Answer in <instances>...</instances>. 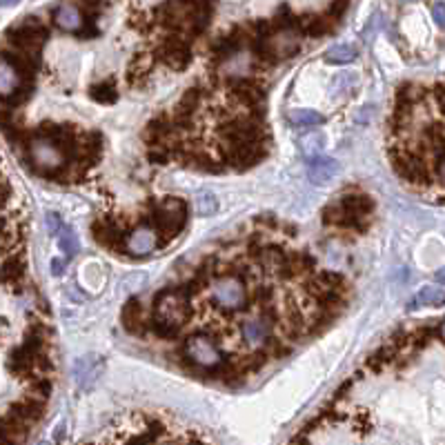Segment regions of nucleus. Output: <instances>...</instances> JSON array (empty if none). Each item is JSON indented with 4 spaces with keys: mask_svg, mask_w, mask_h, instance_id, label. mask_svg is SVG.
<instances>
[{
    "mask_svg": "<svg viewBox=\"0 0 445 445\" xmlns=\"http://www.w3.org/2000/svg\"><path fill=\"white\" fill-rule=\"evenodd\" d=\"M323 223L330 227H341V230H350V221H347V214L341 207V203H334L323 210Z\"/></svg>",
    "mask_w": 445,
    "mask_h": 445,
    "instance_id": "25",
    "label": "nucleus"
},
{
    "mask_svg": "<svg viewBox=\"0 0 445 445\" xmlns=\"http://www.w3.org/2000/svg\"><path fill=\"white\" fill-rule=\"evenodd\" d=\"M196 212L200 216H212L219 212V198H216L214 191L203 189L196 194Z\"/></svg>",
    "mask_w": 445,
    "mask_h": 445,
    "instance_id": "29",
    "label": "nucleus"
},
{
    "mask_svg": "<svg viewBox=\"0 0 445 445\" xmlns=\"http://www.w3.org/2000/svg\"><path fill=\"white\" fill-rule=\"evenodd\" d=\"M187 445H205V443H200V441H189Z\"/></svg>",
    "mask_w": 445,
    "mask_h": 445,
    "instance_id": "40",
    "label": "nucleus"
},
{
    "mask_svg": "<svg viewBox=\"0 0 445 445\" xmlns=\"http://www.w3.org/2000/svg\"><path fill=\"white\" fill-rule=\"evenodd\" d=\"M154 247H159V238H156L154 227L138 225L131 232H127L123 240V251L129 256H145Z\"/></svg>",
    "mask_w": 445,
    "mask_h": 445,
    "instance_id": "12",
    "label": "nucleus"
},
{
    "mask_svg": "<svg viewBox=\"0 0 445 445\" xmlns=\"http://www.w3.org/2000/svg\"><path fill=\"white\" fill-rule=\"evenodd\" d=\"M94 240L105 249H123V240L127 236V227L112 219H99L92 225Z\"/></svg>",
    "mask_w": 445,
    "mask_h": 445,
    "instance_id": "11",
    "label": "nucleus"
},
{
    "mask_svg": "<svg viewBox=\"0 0 445 445\" xmlns=\"http://www.w3.org/2000/svg\"><path fill=\"white\" fill-rule=\"evenodd\" d=\"M354 58H356V47H352V45H336L326 54V60L328 63H334V65L352 63Z\"/></svg>",
    "mask_w": 445,
    "mask_h": 445,
    "instance_id": "28",
    "label": "nucleus"
},
{
    "mask_svg": "<svg viewBox=\"0 0 445 445\" xmlns=\"http://www.w3.org/2000/svg\"><path fill=\"white\" fill-rule=\"evenodd\" d=\"M339 172H341V163L330 159V156L319 154L307 161V178L314 185H328Z\"/></svg>",
    "mask_w": 445,
    "mask_h": 445,
    "instance_id": "14",
    "label": "nucleus"
},
{
    "mask_svg": "<svg viewBox=\"0 0 445 445\" xmlns=\"http://www.w3.org/2000/svg\"><path fill=\"white\" fill-rule=\"evenodd\" d=\"M212 303L223 312H238L247 305V287L236 274L216 276L207 285Z\"/></svg>",
    "mask_w": 445,
    "mask_h": 445,
    "instance_id": "4",
    "label": "nucleus"
},
{
    "mask_svg": "<svg viewBox=\"0 0 445 445\" xmlns=\"http://www.w3.org/2000/svg\"><path fill=\"white\" fill-rule=\"evenodd\" d=\"M54 25L65 31H80L82 27V14L76 5H58L54 9Z\"/></svg>",
    "mask_w": 445,
    "mask_h": 445,
    "instance_id": "19",
    "label": "nucleus"
},
{
    "mask_svg": "<svg viewBox=\"0 0 445 445\" xmlns=\"http://www.w3.org/2000/svg\"><path fill=\"white\" fill-rule=\"evenodd\" d=\"M11 198V187L7 183V178L0 174V210H3Z\"/></svg>",
    "mask_w": 445,
    "mask_h": 445,
    "instance_id": "34",
    "label": "nucleus"
},
{
    "mask_svg": "<svg viewBox=\"0 0 445 445\" xmlns=\"http://www.w3.org/2000/svg\"><path fill=\"white\" fill-rule=\"evenodd\" d=\"M287 118H290L292 125H298V127H309V125H321L323 120V114L314 112V110H292L290 114H287Z\"/></svg>",
    "mask_w": 445,
    "mask_h": 445,
    "instance_id": "27",
    "label": "nucleus"
},
{
    "mask_svg": "<svg viewBox=\"0 0 445 445\" xmlns=\"http://www.w3.org/2000/svg\"><path fill=\"white\" fill-rule=\"evenodd\" d=\"M347 5H350V0H332L328 16H330V18H334V20H339V18L345 14V11H347Z\"/></svg>",
    "mask_w": 445,
    "mask_h": 445,
    "instance_id": "32",
    "label": "nucleus"
},
{
    "mask_svg": "<svg viewBox=\"0 0 445 445\" xmlns=\"http://www.w3.org/2000/svg\"><path fill=\"white\" fill-rule=\"evenodd\" d=\"M154 52H143V54H136L134 60L129 63L127 67V82L131 87H143L147 82L152 69H154Z\"/></svg>",
    "mask_w": 445,
    "mask_h": 445,
    "instance_id": "18",
    "label": "nucleus"
},
{
    "mask_svg": "<svg viewBox=\"0 0 445 445\" xmlns=\"http://www.w3.org/2000/svg\"><path fill=\"white\" fill-rule=\"evenodd\" d=\"M189 219V207L183 198L170 196L163 200V205H156L149 210L147 225L154 227L156 238H159V247H165L170 240H174Z\"/></svg>",
    "mask_w": 445,
    "mask_h": 445,
    "instance_id": "2",
    "label": "nucleus"
},
{
    "mask_svg": "<svg viewBox=\"0 0 445 445\" xmlns=\"http://www.w3.org/2000/svg\"><path fill=\"white\" fill-rule=\"evenodd\" d=\"M432 18H435V22L441 29H445V3H437L432 7Z\"/></svg>",
    "mask_w": 445,
    "mask_h": 445,
    "instance_id": "35",
    "label": "nucleus"
},
{
    "mask_svg": "<svg viewBox=\"0 0 445 445\" xmlns=\"http://www.w3.org/2000/svg\"><path fill=\"white\" fill-rule=\"evenodd\" d=\"M27 156H29L31 170L43 176H54L67 165L65 154L60 152L52 140L41 138V136H34L27 143Z\"/></svg>",
    "mask_w": 445,
    "mask_h": 445,
    "instance_id": "6",
    "label": "nucleus"
},
{
    "mask_svg": "<svg viewBox=\"0 0 445 445\" xmlns=\"http://www.w3.org/2000/svg\"><path fill=\"white\" fill-rule=\"evenodd\" d=\"M18 0H0V7H11V5H16Z\"/></svg>",
    "mask_w": 445,
    "mask_h": 445,
    "instance_id": "37",
    "label": "nucleus"
},
{
    "mask_svg": "<svg viewBox=\"0 0 445 445\" xmlns=\"http://www.w3.org/2000/svg\"><path fill=\"white\" fill-rule=\"evenodd\" d=\"M63 272H65V263L60 258H54L52 261V274L54 276H63Z\"/></svg>",
    "mask_w": 445,
    "mask_h": 445,
    "instance_id": "36",
    "label": "nucleus"
},
{
    "mask_svg": "<svg viewBox=\"0 0 445 445\" xmlns=\"http://www.w3.org/2000/svg\"><path fill=\"white\" fill-rule=\"evenodd\" d=\"M443 303H445V292L441 290V287L428 285V287H423V290H418L414 294V298L407 303V309L414 312L418 307H441Z\"/></svg>",
    "mask_w": 445,
    "mask_h": 445,
    "instance_id": "20",
    "label": "nucleus"
},
{
    "mask_svg": "<svg viewBox=\"0 0 445 445\" xmlns=\"http://www.w3.org/2000/svg\"><path fill=\"white\" fill-rule=\"evenodd\" d=\"M270 138H263L256 143H245V145H225L219 143V159L223 165L232 167V170H249V167L258 165L268 156Z\"/></svg>",
    "mask_w": 445,
    "mask_h": 445,
    "instance_id": "7",
    "label": "nucleus"
},
{
    "mask_svg": "<svg viewBox=\"0 0 445 445\" xmlns=\"http://www.w3.org/2000/svg\"><path fill=\"white\" fill-rule=\"evenodd\" d=\"M47 230L52 236H58V232L63 230V221H60L58 214H47Z\"/></svg>",
    "mask_w": 445,
    "mask_h": 445,
    "instance_id": "33",
    "label": "nucleus"
},
{
    "mask_svg": "<svg viewBox=\"0 0 445 445\" xmlns=\"http://www.w3.org/2000/svg\"><path fill=\"white\" fill-rule=\"evenodd\" d=\"M191 316V298L183 287H165L154 296L147 332L159 339H174Z\"/></svg>",
    "mask_w": 445,
    "mask_h": 445,
    "instance_id": "1",
    "label": "nucleus"
},
{
    "mask_svg": "<svg viewBox=\"0 0 445 445\" xmlns=\"http://www.w3.org/2000/svg\"><path fill=\"white\" fill-rule=\"evenodd\" d=\"M99 372H101V360L96 356H85V358H80L76 363L74 377H76L80 388H89L92 383L99 379Z\"/></svg>",
    "mask_w": 445,
    "mask_h": 445,
    "instance_id": "21",
    "label": "nucleus"
},
{
    "mask_svg": "<svg viewBox=\"0 0 445 445\" xmlns=\"http://www.w3.org/2000/svg\"><path fill=\"white\" fill-rule=\"evenodd\" d=\"M154 58L161 60L163 65L172 67V69H185L191 60V50L189 43L183 41L180 36L170 34L167 38H163L159 43V47L154 50Z\"/></svg>",
    "mask_w": 445,
    "mask_h": 445,
    "instance_id": "9",
    "label": "nucleus"
},
{
    "mask_svg": "<svg viewBox=\"0 0 445 445\" xmlns=\"http://www.w3.org/2000/svg\"><path fill=\"white\" fill-rule=\"evenodd\" d=\"M303 154L307 156V161L309 159H314V156L323 154V147H326V138H323V134H309L303 138Z\"/></svg>",
    "mask_w": 445,
    "mask_h": 445,
    "instance_id": "31",
    "label": "nucleus"
},
{
    "mask_svg": "<svg viewBox=\"0 0 445 445\" xmlns=\"http://www.w3.org/2000/svg\"><path fill=\"white\" fill-rule=\"evenodd\" d=\"M221 143L225 145H245V143H256L268 138L265 123L254 116H234L230 120H223L219 127Z\"/></svg>",
    "mask_w": 445,
    "mask_h": 445,
    "instance_id": "5",
    "label": "nucleus"
},
{
    "mask_svg": "<svg viewBox=\"0 0 445 445\" xmlns=\"http://www.w3.org/2000/svg\"><path fill=\"white\" fill-rule=\"evenodd\" d=\"M7 414H11L14 418H18L20 423H25L27 428H34V425L38 423V421L45 416V403L34 401V399H29V396H25L22 401H18V403L11 405L9 410H7Z\"/></svg>",
    "mask_w": 445,
    "mask_h": 445,
    "instance_id": "16",
    "label": "nucleus"
},
{
    "mask_svg": "<svg viewBox=\"0 0 445 445\" xmlns=\"http://www.w3.org/2000/svg\"><path fill=\"white\" fill-rule=\"evenodd\" d=\"M441 334L445 336V323H443V326H441Z\"/></svg>",
    "mask_w": 445,
    "mask_h": 445,
    "instance_id": "41",
    "label": "nucleus"
},
{
    "mask_svg": "<svg viewBox=\"0 0 445 445\" xmlns=\"http://www.w3.org/2000/svg\"><path fill=\"white\" fill-rule=\"evenodd\" d=\"M25 279V258L22 256H9L0 265V283L16 285Z\"/></svg>",
    "mask_w": 445,
    "mask_h": 445,
    "instance_id": "23",
    "label": "nucleus"
},
{
    "mask_svg": "<svg viewBox=\"0 0 445 445\" xmlns=\"http://www.w3.org/2000/svg\"><path fill=\"white\" fill-rule=\"evenodd\" d=\"M43 445H50V443H43Z\"/></svg>",
    "mask_w": 445,
    "mask_h": 445,
    "instance_id": "42",
    "label": "nucleus"
},
{
    "mask_svg": "<svg viewBox=\"0 0 445 445\" xmlns=\"http://www.w3.org/2000/svg\"><path fill=\"white\" fill-rule=\"evenodd\" d=\"M180 358L189 370H216L219 365H223V350L219 345V336L216 334H207V332H198V334H189L183 341V347H180Z\"/></svg>",
    "mask_w": 445,
    "mask_h": 445,
    "instance_id": "3",
    "label": "nucleus"
},
{
    "mask_svg": "<svg viewBox=\"0 0 445 445\" xmlns=\"http://www.w3.org/2000/svg\"><path fill=\"white\" fill-rule=\"evenodd\" d=\"M339 203L347 214L350 230L363 232L367 219L372 216V212H374V200H372L367 194H363V191H350V194H345Z\"/></svg>",
    "mask_w": 445,
    "mask_h": 445,
    "instance_id": "10",
    "label": "nucleus"
},
{
    "mask_svg": "<svg viewBox=\"0 0 445 445\" xmlns=\"http://www.w3.org/2000/svg\"><path fill=\"white\" fill-rule=\"evenodd\" d=\"M58 243H60V249L65 251V256L71 258V256H76V251H78V238L74 234V230L67 225H63V230L58 232Z\"/></svg>",
    "mask_w": 445,
    "mask_h": 445,
    "instance_id": "30",
    "label": "nucleus"
},
{
    "mask_svg": "<svg viewBox=\"0 0 445 445\" xmlns=\"http://www.w3.org/2000/svg\"><path fill=\"white\" fill-rule=\"evenodd\" d=\"M7 41L11 47H16L20 52L41 54L43 45L47 41V27L38 18H25L22 22H18L16 27H11L7 31Z\"/></svg>",
    "mask_w": 445,
    "mask_h": 445,
    "instance_id": "8",
    "label": "nucleus"
},
{
    "mask_svg": "<svg viewBox=\"0 0 445 445\" xmlns=\"http://www.w3.org/2000/svg\"><path fill=\"white\" fill-rule=\"evenodd\" d=\"M437 281H441V283H445V268H441V270L437 272Z\"/></svg>",
    "mask_w": 445,
    "mask_h": 445,
    "instance_id": "38",
    "label": "nucleus"
},
{
    "mask_svg": "<svg viewBox=\"0 0 445 445\" xmlns=\"http://www.w3.org/2000/svg\"><path fill=\"white\" fill-rule=\"evenodd\" d=\"M34 358H36V354L29 352L25 345H20V347H16V350L9 354V370L14 372L16 377H22V379L31 377Z\"/></svg>",
    "mask_w": 445,
    "mask_h": 445,
    "instance_id": "22",
    "label": "nucleus"
},
{
    "mask_svg": "<svg viewBox=\"0 0 445 445\" xmlns=\"http://www.w3.org/2000/svg\"><path fill=\"white\" fill-rule=\"evenodd\" d=\"M22 85H25V80H22L20 71L0 54V99L9 101Z\"/></svg>",
    "mask_w": 445,
    "mask_h": 445,
    "instance_id": "17",
    "label": "nucleus"
},
{
    "mask_svg": "<svg viewBox=\"0 0 445 445\" xmlns=\"http://www.w3.org/2000/svg\"><path fill=\"white\" fill-rule=\"evenodd\" d=\"M29 430L25 423H20L18 418H14L11 414H3L0 416V445H25Z\"/></svg>",
    "mask_w": 445,
    "mask_h": 445,
    "instance_id": "15",
    "label": "nucleus"
},
{
    "mask_svg": "<svg viewBox=\"0 0 445 445\" xmlns=\"http://www.w3.org/2000/svg\"><path fill=\"white\" fill-rule=\"evenodd\" d=\"M89 96L96 103L112 105L118 99V89H116L114 82H110V80H107V82H96V85H92V89H89Z\"/></svg>",
    "mask_w": 445,
    "mask_h": 445,
    "instance_id": "26",
    "label": "nucleus"
},
{
    "mask_svg": "<svg viewBox=\"0 0 445 445\" xmlns=\"http://www.w3.org/2000/svg\"><path fill=\"white\" fill-rule=\"evenodd\" d=\"M290 445H307V443H305L303 439H298V437H296V439H294V441H292Z\"/></svg>",
    "mask_w": 445,
    "mask_h": 445,
    "instance_id": "39",
    "label": "nucleus"
},
{
    "mask_svg": "<svg viewBox=\"0 0 445 445\" xmlns=\"http://www.w3.org/2000/svg\"><path fill=\"white\" fill-rule=\"evenodd\" d=\"M120 321H123V328L129 334H136V336H145L147 334V323L149 316L145 314V309H143V303L138 298H127L123 312H120Z\"/></svg>",
    "mask_w": 445,
    "mask_h": 445,
    "instance_id": "13",
    "label": "nucleus"
},
{
    "mask_svg": "<svg viewBox=\"0 0 445 445\" xmlns=\"http://www.w3.org/2000/svg\"><path fill=\"white\" fill-rule=\"evenodd\" d=\"M20 227L14 223V219H0V254H5L18 243Z\"/></svg>",
    "mask_w": 445,
    "mask_h": 445,
    "instance_id": "24",
    "label": "nucleus"
}]
</instances>
